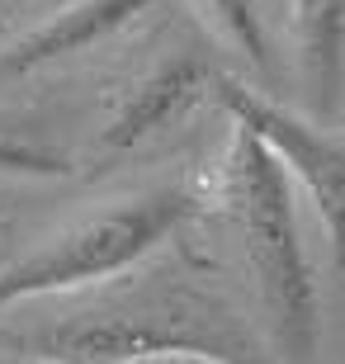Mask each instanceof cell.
<instances>
[{"instance_id":"cell-5","label":"cell","mask_w":345,"mask_h":364,"mask_svg":"<svg viewBox=\"0 0 345 364\" xmlns=\"http://www.w3.org/2000/svg\"><path fill=\"white\" fill-rule=\"evenodd\" d=\"M213 76L218 71L194 53H171V57H161L156 67L137 71L133 81L123 85V95L114 100L105 128H100L105 151H128L137 142H147L152 133H166L171 123H180L199 105L203 95H213Z\"/></svg>"},{"instance_id":"cell-6","label":"cell","mask_w":345,"mask_h":364,"mask_svg":"<svg viewBox=\"0 0 345 364\" xmlns=\"http://www.w3.org/2000/svg\"><path fill=\"white\" fill-rule=\"evenodd\" d=\"M161 0H62L38 24H28L14 43L0 48V76H28L38 67H53L62 57H76L95 43L123 33Z\"/></svg>"},{"instance_id":"cell-8","label":"cell","mask_w":345,"mask_h":364,"mask_svg":"<svg viewBox=\"0 0 345 364\" xmlns=\"http://www.w3.org/2000/svg\"><path fill=\"white\" fill-rule=\"evenodd\" d=\"M185 5L194 10L203 33L223 53L241 57L260 76L275 71V48H270V28H265V14H260V0H185Z\"/></svg>"},{"instance_id":"cell-1","label":"cell","mask_w":345,"mask_h":364,"mask_svg":"<svg viewBox=\"0 0 345 364\" xmlns=\"http://www.w3.org/2000/svg\"><path fill=\"white\" fill-rule=\"evenodd\" d=\"M218 213L237 237L241 265L265 312L270 346L284 364H312L322 336V298L298 228V194L270 147L241 123H232V142L218 171Z\"/></svg>"},{"instance_id":"cell-3","label":"cell","mask_w":345,"mask_h":364,"mask_svg":"<svg viewBox=\"0 0 345 364\" xmlns=\"http://www.w3.org/2000/svg\"><path fill=\"white\" fill-rule=\"evenodd\" d=\"M19 346L48 364H119L137 360V355L175 350L251 364L255 355V341L237 322V312L223 298H213L208 289H185V284H161V289H147L119 308L67 317V322L48 326Z\"/></svg>"},{"instance_id":"cell-4","label":"cell","mask_w":345,"mask_h":364,"mask_svg":"<svg viewBox=\"0 0 345 364\" xmlns=\"http://www.w3.org/2000/svg\"><path fill=\"white\" fill-rule=\"evenodd\" d=\"M208 100L232 123H241L246 133L265 142L270 156L284 166L293 194H307L322 232H327L336 270H345V137L327 133V123L303 119L298 109L279 105L275 95L255 90L246 81H232L227 71L213 76Z\"/></svg>"},{"instance_id":"cell-9","label":"cell","mask_w":345,"mask_h":364,"mask_svg":"<svg viewBox=\"0 0 345 364\" xmlns=\"http://www.w3.org/2000/svg\"><path fill=\"white\" fill-rule=\"evenodd\" d=\"M0 166L5 171H43V176L67 171L62 151H53L48 142H33L24 128H0Z\"/></svg>"},{"instance_id":"cell-10","label":"cell","mask_w":345,"mask_h":364,"mask_svg":"<svg viewBox=\"0 0 345 364\" xmlns=\"http://www.w3.org/2000/svg\"><path fill=\"white\" fill-rule=\"evenodd\" d=\"M119 364H227V360L194 355V350H175V355H137V360H119Z\"/></svg>"},{"instance_id":"cell-2","label":"cell","mask_w":345,"mask_h":364,"mask_svg":"<svg viewBox=\"0 0 345 364\" xmlns=\"http://www.w3.org/2000/svg\"><path fill=\"white\" fill-rule=\"evenodd\" d=\"M194 213H199V189L180 185V180L95 203L57 232H48L38 246H28L0 265V312L33 303V298L80 294V289L133 274Z\"/></svg>"},{"instance_id":"cell-7","label":"cell","mask_w":345,"mask_h":364,"mask_svg":"<svg viewBox=\"0 0 345 364\" xmlns=\"http://www.w3.org/2000/svg\"><path fill=\"white\" fill-rule=\"evenodd\" d=\"M289 24L312 119L331 123L345 109V0H289Z\"/></svg>"}]
</instances>
